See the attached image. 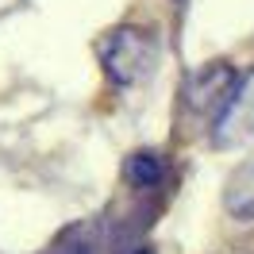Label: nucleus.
<instances>
[{
    "mask_svg": "<svg viewBox=\"0 0 254 254\" xmlns=\"http://www.w3.org/2000/svg\"><path fill=\"white\" fill-rule=\"evenodd\" d=\"M162 162L154 158V154H131L127 158V181L135 185V189H154L162 181Z\"/></svg>",
    "mask_w": 254,
    "mask_h": 254,
    "instance_id": "f03ea898",
    "label": "nucleus"
},
{
    "mask_svg": "<svg viewBox=\"0 0 254 254\" xmlns=\"http://www.w3.org/2000/svg\"><path fill=\"white\" fill-rule=\"evenodd\" d=\"M150 65H154V43H150V35L135 31V27H124V31L112 35L108 50H104V69H108L112 81L135 85L139 77L150 73Z\"/></svg>",
    "mask_w": 254,
    "mask_h": 254,
    "instance_id": "f257e3e1",
    "label": "nucleus"
}]
</instances>
